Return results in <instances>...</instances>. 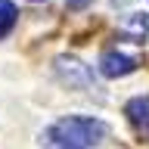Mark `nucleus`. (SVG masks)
I'll use <instances>...</instances> for the list:
<instances>
[{"label": "nucleus", "mask_w": 149, "mask_h": 149, "mask_svg": "<svg viewBox=\"0 0 149 149\" xmlns=\"http://www.w3.org/2000/svg\"><path fill=\"white\" fill-rule=\"evenodd\" d=\"M106 137V124L100 118H81V115H68L59 118L56 124L40 134V143L47 149H90Z\"/></svg>", "instance_id": "obj_1"}, {"label": "nucleus", "mask_w": 149, "mask_h": 149, "mask_svg": "<svg viewBox=\"0 0 149 149\" xmlns=\"http://www.w3.org/2000/svg\"><path fill=\"white\" fill-rule=\"evenodd\" d=\"M56 72H59V78L68 87H81V90H90L93 87V72L81 59H74V56H59L56 59Z\"/></svg>", "instance_id": "obj_2"}, {"label": "nucleus", "mask_w": 149, "mask_h": 149, "mask_svg": "<svg viewBox=\"0 0 149 149\" xmlns=\"http://www.w3.org/2000/svg\"><path fill=\"white\" fill-rule=\"evenodd\" d=\"M137 68V59H130V56L118 53V50H109V53L100 56V72L106 78H124Z\"/></svg>", "instance_id": "obj_3"}, {"label": "nucleus", "mask_w": 149, "mask_h": 149, "mask_svg": "<svg viewBox=\"0 0 149 149\" xmlns=\"http://www.w3.org/2000/svg\"><path fill=\"white\" fill-rule=\"evenodd\" d=\"M127 118L137 124L140 130H149V96H134V100L124 106Z\"/></svg>", "instance_id": "obj_4"}, {"label": "nucleus", "mask_w": 149, "mask_h": 149, "mask_svg": "<svg viewBox=\"0 0 149 149\" xmlns=\"http://www.w3.org/2000/svg\"><path fill=\"white\" fill-rule=\"evenodd\" d=\"M16 3L13 0H0V37H6L9 31H13V25H16Z\"/></svg>", "instance_id": "obj_5"}, {"label": "nucleus", "mask_w": 149, "mask_h": 149, "mask_svg": "<svg viewBox=\"0 0 149 149\" xmlns=\"http://www.w3.org/2000/svg\"><path fill=\"white\" fill-rule=\"evenodd\" d=\"M87 3H90V0H65V6H68V9H84Z\"/></svg>", "instance_id": "obj_6"}, {"label": "nucleus", "mask_w": 149, "mask_h": 149, "mask_svg": "<svg viewBox=\"0 0 149 149\" xmlns=\"http://www.w3.org/2000/svg\"><path fill=\"white\" fill-rule=\"evenodd\" d=\"M115 3H124V0H115Z\"/></svg>", "instance_id": "obj_7"}]
</instances>
